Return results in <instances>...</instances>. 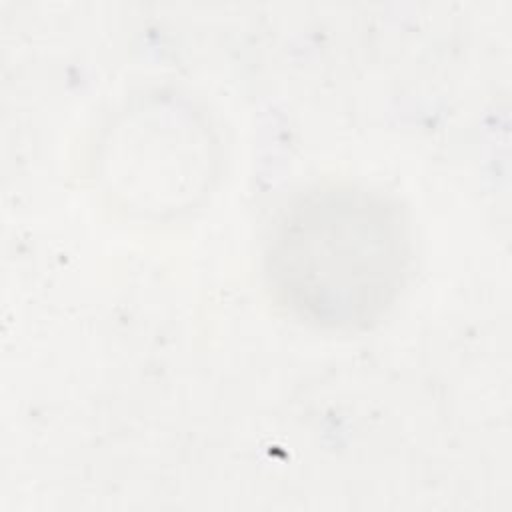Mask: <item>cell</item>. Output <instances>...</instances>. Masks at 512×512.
<instances>
[{
	"instance_id": "obj_1",
	"label": "cell",
	"mask_w": 512,
	"mask_h": 512,
	"mask_svg": "<svg viewBox=\"0 0 512 512\" xmlns=\"http://www.w3.org/2000/svg\"><path fill=\"white\" fill-rule=\"evenodd\" d=\"M412 256V224L398 198L364 182L324 180L278 210L262 274L290 318L314 330L358 332L398 300Z\"/></svg>"
},
{
	"instance_id": "obj_2",
	"label": "cell",
	"mask_w": 512,
	"mask_h": 512,
	"mask_svg": "<svg viewBox=\"0 0 512 512\" xmlns=\"http://www.w3.org/2000/svg\"><path fill=\"white\" fill-rule=\"evenodd\" d=\"M124 116L104 144V178L134 208L174 212L206 186L212 138L202 118L174 98Z\"/></svg>"
}]
</instances>
